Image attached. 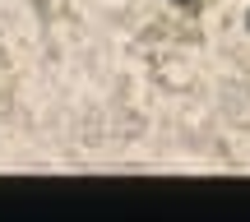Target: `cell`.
Segmentation results:
<instances>
[{"label": "cell", "instance_id": "1", "mask_svg": "<svg viewBox=\"0 0 250 222\" xmlns=\"http://www.w3.org/2000/svg\"><path fill=\"white\" fill-rule=\"evenodd\" d=\"M171 5H176V9H186V14H199V5H204V0H171Z\"/></svg>", "mask_w": 250, "mask_h": 222}, {"label": "cell", "instance_id": "2", "mask_svg": "<svg viewBox=\"0 0 250 222\" xmlns=\"http://www.w3.org/2000/svg\"><path fill=\"white\" fill-rule=\"evenodd\" d=\"M246 28H250V14H246Z\"/></svg>", "mask_w": 250, "mask_h": 222}]
</instances>
